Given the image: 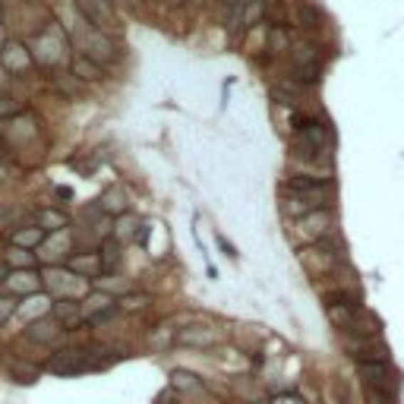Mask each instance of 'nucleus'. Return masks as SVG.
<instances>
[{"instance_id":"1a4fd4ad","label":"nucleus","mask_w":404,"mask_h":404,"mask_svg":"<svg viewBox=\"0 0 404 404\" xmlns=\"http://www.w3.org/2000/svg\"><path fill=\"white\" fill-rule=\"evenodd\" d=\"M61 322L57 319H51V316H41V319H35V322H29V328H26V335L32 338V341H38V344H51V341H57V335H61Z\"/></svg>"},{"instance_id":"bb28decb","label":"nucleus","mask_w":404,"mask_h":404,"mask_svg":"<svg viewBox=\"0 0 404 404\" xmlns=\"http://www.w3.org/2000/svg\"><path fill=\"white\" fill-rule=\"evenodd\" d=\"M294 83H297V86H316V83H319V63H313V67H297V73H294Z\"/></svg>"},{"instance_id":"72a5a7b5","label":"nucleus","mask_w":404,"mask_h":404,"mask_svg":"<svg viewBox=\"0 0 404 404\" xmlns=\"http://www.w3.org/2000/svg\"><path fill=\"white\" fill-rule=\"evenodd\" d=\"M262 13H266V4H253V6H247V10H244V23H247V26H253L256 19L262 16Z\"/></svg>"},{"instance_id":"9d476101","label":"nucleus","mask_w":404,"mask_h":404,"mask_svg":"<svg viewBox=\"0 0 404 404\" xmlns=\"http://www.w3.org/2000/svg\"><path fill=\"white\" fill-rule=\"evenodd\" d=\"M86 57H89V61H95L98 67H101V61H111V57H114V45L108 41V35L92 32L89 38H86Z\"/></svg>"},{"instance_id":"c9c22d12","label":"nucleus","mask_w":404,"mask_h":404,"mask_svg":"<svg viewBox=\"0 0 404 404\" xmlns=\"http://www.w3.org/2000/svg\"><path fill=\"white\" fill-rule=\"evenodd\" d=\"M133 227H136L133 222H127V218H123V222H120V227H117V237H127V234L133 231Z\"/></svg>"},{"instance_id":"412c9836","label":"nucleus","mask_w":404,"mask_h":404,"mask_svg":"<svg viewBox=\"0 0 404 404\" xmlns=\"http://www.w3.org/2000/svg\"><path fill=\"white\" fill-rule=\"evenodd\" d=\"M38 227L41 231H51V234H61L63 227H67V218H63L61 212H54V209H41L38 212Z\"/></svg>"},{"instance_id":"393cba45","label":"nucleus","mask_w":404,"mask_h":404,"mask_svg":"<svg viewBox=\"0 0 404 404\" xmlns=\"http://www.w3.org/2000/svg\"><path fill=\"white\" fill-rule=\"evenodd\" d=\"M6 266H10V269H23V271H29V269H32L35 266V256L32 253H29V249H10V256H6Z\"/></svg>"},{"instance_id":"f704fd0d","label":"nucleus","mask_w":404,"mask_h":404,"mask_svg":"<svg viewBox=\"0 0 404 404\" xmlns=\"http://www.w3.org/2000/svg\"><path fill=\"white\" fill-rule=\"evenodd\" d=\"M13 313H16V304H13V300H6V297H0V322H6Z\"/></svg>"},{"instance_id":"dca6fc26","label":"nucleus","mask_w":404,"mask_h":404,"mask_svg":"<svg viewBox=\"0 0 404 404\" xmlns=\"http://www.w3.org/2000/svg\"><path fill=\"white\" fill-rule=\"evenodd\" d=\"M117 310L114 306V300L108 297L105 291H98V294H89V300L83 304V313H86V319H95V316H101V313H111Z\"/></svg>"},{"instance_id":"473e14b6","label":"nucleus","mask_w":404,"mask_h":404,"mask_svg":"<svg viewBox=\"0 0 404 404\" xmlns=\"http://www.w3.org/2000/svg\"><path fill=\"white\" fill-rule=\"evenodd\" d=\"M271 98H275L278 101V105H284V108H294V105H297V95H288V92H284V89H271Z\"/></svg>"},{"instance_id":"39448f33","label":"nucleus","mask_w":404,"mask_h":404,"mask_svg":"<svg viewBox=\"0 0 404 404\" xmlns=\"http://www.w3.org/2000/svg\"><path fill=\"white\" fill-rule=\"evenodd\" d=\"M76 13L86 19L89 26H95V32H105L108 23H111V6L98 4V0H79Z\"/></svg>"},{"instance_id":"ddd939ff","label":"nucleus","mask_w":404,"mask_h":404,"mask_svg":"<svg viewBox=\"0 0 404 404\" xmlns=\"http://www.w3.org/2000/svg\"><path fill=\"white\" fill-rule=\"evenodd\" d=\"M67 249H70V237H67V234H63V231L61 234H51L45 244H41V253H35V259L41 256L45 262H57L63 253H67Z\"/></svg>"},{"instance_id":"423d86ee","label":"nucleus","mask_w":404,"mask_h":404,"mask_svg":"<svg viewBox=\"0 0 404 404\" xmlns=\"http://www.w3.org/2000/svg\"><path fill=\"white\" fill-rule=\"evenodd\" d=\"M322 209H332V205H328V196L291 193V200L284 202V212H288V215H300V218H304V212L306 215H313V212H322Z\"/></svg>"},{"instance_id":"6ab92c4d","label":"nucleus","mask_w":404,"mask_h":404,"mask_svg":"<svg viewBox=\"0 0 404 404\" xmlns=\"http://www.w3.org/2000/svg\"><path fill=\"white\" fill-rule=\"evenodd\" d=\"M117 262H120V240L105 237L101 240V271H111Z\"/></svg>"},{"instance_id":"c756f323","label":"nucleus","mask_w":404,"mask_h":404,"mask_svg":"<svg viewBox=\"0 0 404 404\" xmlns=\"http://www.w3.org/2000/svg\"><path fill=\"white\" fill-rule=\"evenodd\" d=\"M10 370L16 373V379H19V382H32V379H38V370H35V366H26V363H10Z\"/></svg>"},{"instance_id":"7ed1b4c3","label":"nucleus","mask_w":404,"mask_h":404,"mask_svg":"<svg viewBox=\"0 0 404 404\" xmlns=\"http://www.w3.org/2000/svg\"><path fill=\"white\" fill-rule=\"evenodd\" d=\"M48 370L54 373V376H79V373L95 370V366H92V360H89V354H86V351L67 348V351H61V354L51 357Z\"/></svg>"},{"instance_id":"2eb2a0df","label":"nucleus","mask_w":404,"mask_h":404,"mask_svg":"<svg viewBox=\"0 0 404 404\" xmlns=\"http://www.w3.org/2000/svg\"><path fill=\"white\" fill-rule=\"evenodd\" d=\"M171 388H174V392H193V395H202L205 392L202 379L193 376V373H187V370H174L171 373Z\"/></svg>"},{"instance_id":"f3484780","label":"nucleus","mask_w":404,"mask_h":404,"mask_svg":"<svg viewBox=\"0 0 404 404\" xmlns=\"http://www.w3.org/2000/svg\"><path fill=\"white\" fill-rule=\"evenodd\" d=\"M48 240V234L41 231V227H26V231H16L13 234V244H16L19 249H32L35 247V253H38V247Z\"/></svg>"},{"instance_id":"58836bf2","label":"nucleus","mask_w":404,"mask_h":404,"mask_svg":"<svg viewBox=\"0 0 404 404\" xmlns=\"http://www.w3.org/2000/svg\"><path fill=\"white\" fill-rule=\"evenodd\" d=\"M4 174H6V161H0V180H4Z\"/></svg>"},{"instance_id":"f8f14e48","label":"nucleus","mask_w":404,"mask_h":404,"mask_svg":"<svg viewBox=\"0 0 404 404\" xmlns=\"http://www.w3.org/2000/svg\"><path fill=\"white\" fill-rule=\"evenodd\" d=\"M51 310H54V319L61 322L63 328H67V326H79V322L86 319L83 304H76V300H61V304H54Z\"/></svg>"},{"instance_id":"4c0bfd02","label":"nucleus","mask_w":404,"mask_h":404,"mask_svg":"<svg viewBox=\"0 0 404 404\" xmlns=\"http://www.w3.org/2000/svg\"><path fill=\"white\" fill-rule=\"evenodd\" d=\"M6 275H10V266H6V262H4V266H0V284L6 281Z\"/></svg>"},{"instance_id":"ea45409f","label":"nucleus","mask_w":404,"mask_h":404,"mask_svg":"<svg viewBox=\"0 0 404 404\" xmlns=\"http://www.w3.org/2000/svg\"><path fill=\"white\" fill-rule=\"evenodd\" d=\"M4 152H6V149H4V143H0V158H4Z\"/></svg>"},{"instance_id":"e433bc0d","label":"nucleus","mask_w":404,"mask_h":404,"mask_svg":"<svg viewBox=\"0 0 404 404\" xmlns=\"http://www.w3.org/2000/svg\"><path fill=\"white\" fill-rule=\"evenodd\" d=\"M278 404H304V401H297V398H291V395H281V398H278Z\"/></svg>"},{"instance_id":"0eeeda50","label":"nucleus","mask_w":404,"mask_h":404,"mask_svg":"<svg viewBox=\"0 0 404 404\" xmlns=\"http://www.w3.org/2000/svg\"><path fill=\"white\" fill-rule=\"evenodd\" d=\"M332 209H322V212H313V215H304L300 218V231L304 234H316V240H326L332 234Z\"/></svg>"},{"instance_id":"aec40b11","label":"nucleus","mask_w":404,"mask_h":404,"mask_svg":"<svg viewBox=\"0 0 404 404\" xmlns=\"http://www.w3.org/2000/svg\"><path fill=\"white\" fill-rule=\"evenodd\" d=\"M101 212H108V215H127V196L120 193V190H108L105 196H101Z\"/></svg>"},{"instance_id":"4468645a","label":"nucleus","mask_w":404,"mask_h":404,"mask_svg":"<svg viewBox=\"0 0 404 404\" xmlns=\"http://www.w3.org/2000/svg\"><path fill=\"white\" fill-rule=\"evenodd\" d=\"M73 76L83 79V83H101V79H105V70L83 54V57H76V61H73Z\"/></svg>"},{"instance_id":"a211bd4d","label":"nucleus","mask_w":404,"mask_h":404,"mask_svg":"<svg viewBox=\"0 0 404 404\" xmlns=\"http://www.w3.org/2000/svg\"><path fill=\"white\" fill-rule=\"evenodd\" d=\"M70 271L73 275H83V278H95L101 271V259H95V256H70Z\"/></svg>"},{"instance_id":"7c9ffc66","label":"nucleus","mask_w":404,"mask_h":404,"mask_svg":"<svg viewBox=\"0 0 404 404\" xmlns=\"http://www.w3.org/2000/svg\"><path fill=\"white\" fill-rule=\"evenodd\" d=\"M300 26L304 29H316V19H319V13H316V6H300Z\"/></svg>"},{"instance_id":"2f4dec72","label":"nucleus","mask_w":404,"mask_h":404,"mask_svg":"<svg viewBox=\"0 0 404 404\" xmlns=\"http://www.w3.org/2000/svg\"><path fill=\"white\" fill-rule=\"evenodd\" d=\"M366 404H395V395L373 392V388H366Z\"/></svg>"},{"instance_id":"20e7f679","label":"nucleus","mask_w":404,"mask_h":404,"mask_svg":"<svg viewBox=\"0 0 404 404\" xmlns=\"http://www.w3.org/2000/svg\"><path fill=\"white\" fill-rule=\"evenodd\" d=\"M291 193L304 196H328L332 193V177H313V174H291L288 177Z\"/></svg>"},{"instance_id":"f03ea898","label":"nucleus","mask_w":404,"mask_h":404,"mask_svg":"<svg viewBox=\"0 0 404 404\" xmlns=\"http://www.w3.org/2000/svg\"><path fill=\"white\" fill-rule=\"evenodd\" d=\"M357 373L363 379V388H373V392L395 395L398 388V373L388 363H357Z\"/></svg>"},{"instance_id":"4be33fe9","label":"nucleus","mask_w":404,"mask_h":404,"mask_svg":"<svg viewBox=\"0 0 404 404\" xmlns=\"http://www.w3.org/2000/svg\"><path fill=\"white\" fill-rule=\"evenodd\" d=\"M10 288L19 291V294H32L35 288H38V275H35L32 269H29V271H13V275H10Z\"/></svg>"},{"instance_id":"f257e3e1","label":"nucleus","mask_w":404,"mask_h":404,"mask_svg":"<svg viewBox=\"0 0 404 404\" xmlns=\"http://www.w3.org/2000/svg\"><path fill=\"white\" fill-rule=\"evenodd\" d=\"M32 57L45 67H57L61 61H67V35H61L54 26L45 29L38 38H32Z\"/></svg>"},{"instance_id":"c85d7f7f","label":"nucleus","mask_w":404,"mask_h":404,"mask_svg":"<svg viewBox=\"0 0 404 404\" xmlns=\"http://www.w3.org/2000/svg\"><path fill=\"white\" fill-rule=\"evenodd\" d=\"M149 304V297L145 294H127V297H120V310H139V306H145Z\"/></svg>"},{"instance_id":"9b49d317","label":"nucleus","mask_w":404,"mask_h":404,"mask_svg":"<svg viewBox=\"0 0 404 404\" xmlns=\"http://www.w3.org/2000/svg\"><path fill=\"white\" fill-rule=\"evenodd\" d=\"M180 344H193V348H209V344L218 341V332L212 326H193V328H183L177 335Z\"/></svg>"},{"instance_id":"5701e85b","label":"nucleus","mask_w":404,"mask_h":404,"mask_svg":"<svg viewBox=\"0 0 404 404\" xmlns=\"http://www.w3.org/2000/svg\"><path fill=\"white\" fill-rule=\"evenodd\" d=\"M51 306H54V304H51V300L45 297V294H41V297H29L26 304L19 306V313H23L29 322H35V313H38V319H41V313L51 310Z\"/></svg>"},{"instance_id":"a878e982","label":"nucleus","mask_w":404,"mask_h":404,"mask_svg":"<svg viewBox=\"0 0 404 404\" xmlns=\"http://www.w3.org/2000/svg\"><path fill=\"white\" fill-rule=\"evenodd\" d=\"M23 111H26L23 101H16L13 95H0V120H6V117H16V114H23Z\"/></svg>"},{"instance_id":"cd10ccee","label":"nucleus","mask_w":404,"mask_h":404,"mask_svg":"<svg viewBox=\"0 0 404 404\" xmlns=\"http://www.w3.org/2000/svg\"><path fill=\"white\" fill-rule=\"evenodd\" d=\"M269 45H271V51H291V41H288V35H284V29L281 26H271L269 29Z\"/></svg>"},{"instance_id":"b1692460","label":"nucleus","mask_w":404,"mask_h":404,"mask_svg":"<svg viewBox=\"0 0 404 404\" xmlns=\"http://www.w3.org/2000/svg\"><path fill=\"white\" fill-rule=\"evenodd\" d=\"M291 57L297 67H313L316 63V45H310V41H300V45L291 48Z\"/></svg>"},{"instance_id":"6e6552de","label":"nucleus","mask_w":404,"mask_h":404,"mask_svg":"<svg viewBox=\"0 0 404 404\" xmlns=\"http://www.w3.org/2000/svg\"><path fill=\"white\" fill-rule=\"evenodd\" d=\"M0 63L10 73H26L29 63H32V54H29L19 41H6V48L0 51Z\"/></svg>"}]
</instances>
